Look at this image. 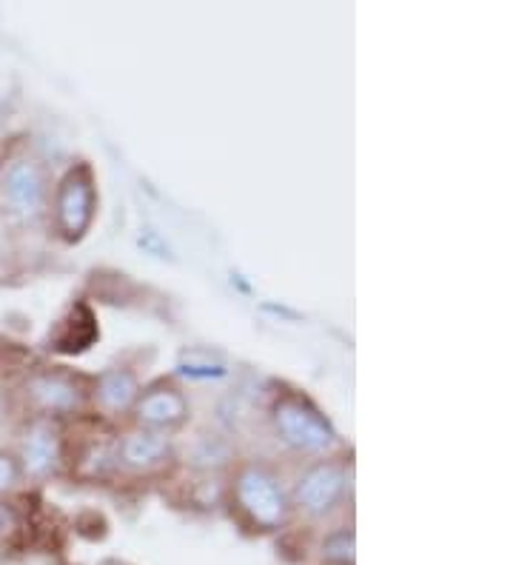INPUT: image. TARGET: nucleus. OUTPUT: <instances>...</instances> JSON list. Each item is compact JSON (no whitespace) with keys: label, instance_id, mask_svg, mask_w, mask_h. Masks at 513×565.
<instances>
[{"label":"nucleus","instance_id":"39448f33","mask_svg":"<svg viewBox=\"0 0 513 565\" xmlns=\"http://www.w3.org/2000/svg\"><path fill=\"white\" fill-rule=\"evenodd\" d=\"M342 483H345L342 471L331 466V462H325V466H317V469H311L302 477L300 489H297V500L308 511H329L336 503V497H340Z\"/></svg>","mask_w":513,"mask_h":565},{"label":"nucleus","instance_id":"4468645a","mask_svg":"<svg viewBox=\"0 0 513 565\" xmlns=\"http://www.w3.org/2000/svg\"><path fill=\"white\" fill-rule=\"evenodd\" d=\"M18 475H21V469H18V460L0 451V491H7L9 486L18 480Z\"/></svg>","mask_w":513,"mask_h":565},{"label":"nucleus","instance_id":"9d476101","mask_svg":"<svg viewBox=\"0 0 513 565\" xmlns=\"http://www.w3.org/2000/svg\"><path fill=\"white\" fill-rule=\"evenodd\" d=\"M165 451H169L165 437L151 435V431H137L124 440V460L129 466H151V462L163 460Z\"/></svg>","mask_w":513,"mask_h":565},{"label":"nucleus","instance_id":"dca6fc26","mask_svg":"<svg viewBox=\"0 0 513 565\" xmlns=\"http://www.w3.org/2000/svg\"><path fill=\"white\" fill-rule=\"evenodd\" d=\"M103 565H124V563H117V559H109V563H103Z\"/></svg>","mask_w":513,"mask_h":565},{"label":"nucleus","instance_id":"f8f14e48","mask_svg":"<svg viewBox=\"0 0 513 565\" xmlns=\"http://www.w3.org/2000/svg\"><path fill=\"white\" fill-rule=\"evenodd\" d=\"M325 557L340 559V563H351V559H354V537H351L349 531H342V534L329 540V545H325Z\"/></svg>","mask_w":513,"mask_h":565},{"label":"nucleus","instance_id":"f03ea898","mask_svg":"<svg viewBox=\"0 0 513 565\" xmlns=\"http://www.w3.org/2000/svg\"><path fill=\"white\" fill-rule=\"evenodd\" d=\"M95 214V189L86 166L72 169L57 189V226L66 241H81Z\"/></svg>","mask_w":513,"mask_h":565},{"label":"nucleus","instance_id":"ddd939ff","mask_svg":"<svg viewBox=\"0 0 513 565\" xmlns=\"http://www.w3.org/2000/svg\"><path fill=\"white\" fill-rule=\"evenodd\" d=\"M180 372H183L185 377H194V380H212V377H223V374H226V365L209 363V360H203V363L189 360V363L180 365Z\"/></svg>","mask_w":513,"mask_h":565},{"label":"nucleus","instance_id":"423d86ee","mask_svg":"<svg viewBox=\"0 0 513 565\" xmlns=\"http://www.w3.org/2000/svg\"><path fill=\"white\" fill-rule=\"evenodd\" d=\"M26 392L43 412H72L77 406V388L61 374H38L29 380Z\"/></svg>","mask_w":513,"mask_h":565},{"label":"nucleus","instance_id":"20e7f679","mask_svg":"<svg viewBox=\"0 0 513 565\" xmlns=\"http://www.w3.org/2000/svg\"><path fill=\"white\" fill-rule=\"evenodd\" d=\"M43 192H46V183H43L41 166L34 160H14L7 166V172L0 174V203L9 212L32 214L43 203Z\"/></svg>","mask_w":513,"mask_h":565},{"label":"nucleus","instance_id":"9b49d317","mask_svg":"<svg viewBox=\"0 0 513 565\" xmlns=\"http://www.w3.org/2000/svg\"><path fill=\"white\" fill-rule=\"evenodd\" d=\"M135 394H137L135 377H131L129 372H120V369H115V372H109V374H103L100 388H97V397H100V403L106 408H111V412L129 408L131 401H135Z\"/></svg>","mask_w":513,"mask_h":565},{"label":"nucleus","instance_id":"0eeeda50","mask_svg":"<svg viewBox=\"0 0 513 565\" xmlns=\"http://www.w3.org/2000/svg\"><path fill=\"white\" fill-rule=\"evenodd\" d=\"M23 466L29 475H46L57 462V437L49 423H34L23 437Z\"/></svg>","mask_w":513,"mask_h":565},{"label":"nucleus","instance_id":"6e6552de","mask_svg":"<svg viewBox=\"0 0 513 565\" xmlns=\"http://www.w3.org/2000/svg\"><path fill=\"white\" fill-rule=\"evenodd\" d=\"M95 338H97L95 315H92L86 306H77V309H72V315L57 326L52 343H55L57 352L77 354V352H86V349L95 343Z\"/></svg>","mask_w":513,"mask_h":565},{"label":"nucleus","instance_id":"2eb2a0df","mask_svg":"<svg viewBox=\"0 0 513 565\" xmlns=\"http://www.w3.org/2000/svg\"><path fill=\"white\" fill-rule=\"evenodd\" d=\"M14 529V514H12V509H9V505H3L0 503V540L7 537L9 531Z\"/></svg>","mask_w":513,"mask_h":565},{"label":"nucleus","instance_id":"1a4fd4ad","mask_svg":"<svg viewBox=\"0 0 513 565\" xmlns=\"http://www.w3.org/2000/svg\"><path fill=\"white\" fill-rule=\"evenodd\" d=\"M183 414L185 401L178 392H151L137 406V417L151 426H171V423L183 420Z\"/></svg>","mask_w":513,"mask_h":565},{"label":"nucleus","instance_id":"f257e3e1","mask_svg":"<svg viewBox=\"0 0 513 565\" xmlns=\"http://www.w3.org/2000/svg\"><path fill=\"white\" fill-rule=\"evenodd\" d=\"M274 423H277L282 440L288 446L300 448V451H325L334 443V431H331L329 423L300 397H286V401L277 403Z\"/></svg>","mask_w":513,"mask_h":565},{"label":"nucleus","instance_id":"7ed1b4c3","mask_svg":"<svg viewBox=\"0 0 513 565\" xmlns=\"http://www.w3.org/2000/svg\"><path fill=\"white\" fill-rule=\"evenodd\" d=\"M239 505L248 511V518L263 529H274L286 518V497L277 489L271 477L257 469H248L239 475L237 483Z\"/></svg>","mask_w":513,"mask_h":565}]
</instances>
